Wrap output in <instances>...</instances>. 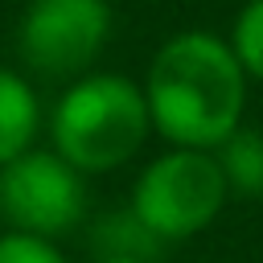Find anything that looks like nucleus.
Wrapping results in <instances>:
<instances>
[{"mask_svg": "<svg viewBox=\"0 0 263 263\" xmlns=\"http://www.w3.org/2000/svg\"><path fill=\"white\" fill-rule=\"evenodd\" d=\"M230 201L222 164L201 148H168L132 185V218L156 242H181L201 234Z\"/></svg>", "mask_w": 263, "mask_h": 263, "instance_id": "obj_3", "label": "nucleus"}, {"mask_svg": "<svg viewBox=\"0 0 263 263\" xmlns=\"http://www.w3.org/2000/svg\"><path fill=\"white\" fill-rule=\"evenodd\" d=\"M0 263H66V255L53 247V238L8 230L0 234Z\"/></svg>", "mask_w": 263, "mask_h": 263, "instance_id": "obj_9", "label": "nucleus"}, {"mask_svg": "<svg viewBox=\"0 0 263 263\" xmlns=\"http://www.w3.org/2000/svg\"><path fill=\"white\" fill-rule=\"evenodd\" d=\"M111 37L107 0H29L16 25L21 62L41 78H82Z\"/></svg>", "mask_w": 263, "mask_h": 263, "instance_id": "obj_5", "label": "nucleus"}, {"mask_svg": "<svg viewBox=\"0 0 263 263\" xmlns=\"http://www.w3.org/2000/svg\"><path fill=\"white\" fill-rule=\"evenodd\" d=\"M144 99L152 127L173 148L214 152L242 127L247 70L238 66L230 41L189 29L152 53Z\"/></svg>", "mask_w": 263, "mask_h": 263, "instance_id": "obj_1", "label": "nucleus"}, {"mask_svg": "<svg viewBox=\"0 0 263 263\" xmlns=\"http://www.w3.org/2000/svg\"><path fill=\"white\" fill-rule=\"evenodd\" d=\"M226 189L238 197H263V132L255 127H238L226 144L214 148Z\"/></svg>", "mask_w": 263, "mask_h": 263, "instance_id": "obj_7", "label": "nucleus"}, {"mask_svg": "<svg viewBox=\"0 0 263 263\" xmlns=\"http://www.w3.org/2000/svg\"><path fill=\"white\" fill-rule=\"evenodd\" d=\"M86 214V181L58 152L29 148L0 164V218L37 238L74 230Z\"/></svg>", "mask_w": 263, "mask_h": 263, "instance_id": "obj_4", "label": "nucleus"}, {"mask_svg": "<svg viewBox=\"0 0 263 263\" xmlns=\"http://www.w3.org/2000/svg\"><path fill=\"white\" fill-rule=\"evenodd\" d=\"M152 132L144 86L123 74H82L53 107V152L86 173H111L127 164Z\"/></svg>", "mask_w": 263, "mask_h": 263, "instance_id": "obj_2", "label": "nucleus"}, {"mask_svg": "<svg viewBox=\"0 0 263 263\" xmlns=\"http://www.w3.org/2000/svg\"><path fill=\"white\" fill-rule=\"evenodd\" d=\"M37 123H41V107L33 86L16 70L0 66V164L33 148Z\"/></svg>", "mask_w": 263, "mask_h": 263, "instance_id": "obj_6", "label": "nucleus"}, {"mask_svg": "<svg viewBox=\"0 0 263 263\" xmlns=\"http://www.w3.org/2000/svg\"><path fill=\"white\" fill-rule=\"evenodd\" d=\"M230 49H234L238 66L247 70V78L263 82V0L242 4V12L234 16V29H230Z\"/></svg>", "mask_w": 263, "mask_h": 263, "instance_id": "obj_8", "label": "nucleus"}, {"mask_svg": "<svg viewBox=\"0 0 263 263\" xmlns=\"http://www.w3.org/2000/svg\"><path fill=\"white\" fill-rule=\"evenodd\" d=\"M99 263H148V259H140V255H103Z\"/></svg>", "mask_w": 263, "mask_h": 263, "instance_id": "obj_10", "label": "nucleus"}]
</instances>
